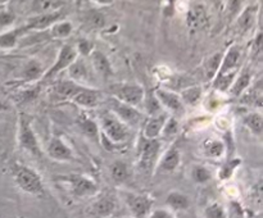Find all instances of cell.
I'll return each instance as SVG.
<instances>
[{
  "mask_svg": "<svg viewBox=\"0 0 263 218\" xmlns=\"http://www.w3.org/2000/svg\"><path fill=\"white\" fill-rule=\"evenodd\" d=\"M94 49L95 48L94 45H92V43L87 40V38H80V40L77 41L76 50L79 56H81V58H87Z\"/></svg>",
  "mask_w": 263,
  "mask_h": 218,
  "instance_id": "obj_41",
  "label": "cell"
},
{
  "mask_svg": "<svg viewBox=\"0 0 263 218\" xmlns=\"http://www.w3.org/2000/svg\"><path fill=\"white\" fill-rule=\"evenodd\" d=\"M110 94H112L110 96L116 97L125 104L140 108L145 96V89L139 84L123 82V84H116L115 86H112Z\"/></svg>",
  "mask_w": 263,
  "mask_h": 218,
  "instance_id": "obj_8",
  "label": "cell"
},
{
  "mask_svg": "<svg viewBox=\"0 0 263 218\" xmlns=\"http://www.w3.org/2000/svg\"><path fill=\"white\" fill-rule=\"evenodd\" d=\"M141 105L144 107V113H145L146 117H148V115H154L163 112V108H162L161 103H159L158 99H157L153 90H152L151 92L145 91V96H144V100L143 103H141Z\"/></svg>",
  "mask_w": 263,
  "mask_h": 218,
  "instance_id": "obj_34",
  "label": "cell"
},
{
  "mask_svg": "<svg viewBox=\"0 0 263 218\" xmlns=\"http://www.w3.org/2000/svg\"><path fill=\"white\" fill-rule=\"evenodd\" d=\"M79 126L81 132L84 133L86 137H89L90 140L99 143L100 130L97 121L92 120L91 117H87V115L82 114V117L79 118Z\"/></svg>",
  "mask_w": 263,
  "mask_h": 218,
  "instance_id": "obj_26",
  "label": "cell"
},
{
  "mask_svg": "<svg viewBox=\"0 0 263 218\" xmlns=\"http://www.w3.org/2000/svg\"><path fill=\"white\" fill-rule=\"evenodd\" d=\"M253 81V76L249 69H240L234 78L233 84H231L230 89H229L228 94L233 97H239L249 86L252 85Z\"/></svg>",
  "mask_w": 263,
  "mask_h": 218,
  "instance_id": "obj_22",
  "label": "cell"
},
{
  "mask_svg": "<svg viewBox=\"0 0 263 218\" xmlns=\"http://www.w3.org/2000/svg\"><path fill=\"white\" fill-rule=\"evenodd\" d=\"M46 31H49L50 37L58 38V40H64V38H68L72 35V32H73V25L69 21L59 19L58 22L51 25Z\"/></svg>",
  "mask_w": 263,
  "mask_h": 218,
  "instance_id": "obj_28",
  "label": "cell"
},
{
  "mask_svg": "<svg viewBox=\"0 0 263 218\" xmlns=\"http://www.w3.org/2000/svg\"><path fill=\"white\" fill-rule=\"evenodd\" d=\"M15 22V14L7 8L5 5H3L0 8V32L5 30H9L13 26V23Z\"/></svg>",
  "mask_w": 263,
  "mask_h": 218,
  "instance_id": "obj_38",
  "label": "cell"
},
{
  "mask_svg": "<svg viewBox=\"0 0 263 218\" xmlns=\"http://www.w3.org/2000/svg\"><path fill=\"white\" fill-rule=\"evenodd\" d=\"M49 158L57 162H71L73 161V151L66 144V141L59 136H53L50 137L46 148Z\"/></svg>",
  "mask_w": 263,
  "mask_h": 218,
  "instance_id": "obj_15",
  "label": "cell"
},
{
  "mask_svg": "<svg viewBox=\"0 0 263 218\" xmlns=\"http://www.w3.org/2000/svg\"><path fill=\"white\" fill-rule=\"evenodd\" d=\"M110 176L116 184H123L130 179V167L125 161H115L110 164Z\"/></svg>",
  "mask_w": 263,
  "mask_h": 218,
  "instance_id": "obj_31",
  "label": "cell"
},
{
  "mask_svg": "<svg viewBox=\"0 0 263 218\" xmlns=\"http://www.w3.org/2000/svg\"><path fill=\"white\" fill-rule=\"evenodd\" d=\"M117 208V200L112 194H102L90 207V213L97 217H109Z\"/></svg>",
  "mask_w": 263,
  "mask_h": 218,
  "instance_id": "obj_18",
  "label": "cell"
},
{
  "mask_svg": "<svg viewBox=\"0 0 263 218\" xmlns=\"http://www.w3.org/2000/svg\"><path fill=\"white\" fill-rule=\"evenodd\" d=\"M107 103L108 110H110L113 114L117 115V117L120 118L122 122H125L130 128L139 127V126L141 127V126H143L146 115L143 110H140V108L125 104V103L120 102V100H117L113 96H109Z\"/></svg>",
  "mask_w": 263,
  "mask_h": 218,
  "instance_id": "obj_6",
  "label": "cell"
},
{
  "mask_svg": "<svg viewBox=\"0 0 263 218\" xmlns=\"http://www.w3.org/2000/svg\"><path fill=\"white\" fill-rule=\"evenodd\" d=\"M168 113L161 112L158 114L148 115L143 123V130H141V135L146 138H159L161 137L162 130L166 123L167 118H168Z\"/></svg>",
  "mask_w": 263,
  "mask_h": 218,
  "instance_id": "obj_16",
  "label": "cell"
},
{
  "mask_svg": "<svg viewBox=\"0 0 263 218\" xmlns=\"http://www.w3.org/2000/svg\"><path fill=\"white\" fill-rule=\"evenodd\" d=\"M99 141L107 150L125 145L131 137V128L110 110H104L99 117Z\"/></svg>",
  "mask_w": 263,
  "mask_h": 218,
  "instance_id": "obj_1",
  "label": "cell"
},
{
  "mask_svg": "<svg viewBox=\"0 0 263 218\" xmlns=\"http://www.w3.org/2000/svg\"><path fill=\"white\" fill-rule=\"evenodd\" d=\"M239 102L243 103V104L248 105V107H256V108H262L263 104V90L261 86V82L254 85L253 87L251 86L238 97Z\"/></svg>",
  "mask_w": 263,
  "mask_h": 218,
  "instance_id": "obj_23",
  "label": "cell"
},
{
  "mask_svg": "<svg viewBox=\"0 0 263 218\" xmlns=\"http://www.w3.org/2000/svg\"><path fill=\"white\" fill-rule=\"evenodd\" d=\"M162 141L159 138H146L143 135L138 140V162L139 167L144 171H152L157 164L161 154Z\"/></svg>",
  "mask_w": 263,
  "mask_h": 218,
  "instance_id": "obj_5",
  "label": "cell"
},
{
  "mask_svg": "<svg viewBox=\"0 0 263 218\" xmlns=\"http://www.w3.org/2000/svg\"><path fill=\"white\" fill-rule=\"evenodd\" d=\"M89 64L94 73L103 80H108L113 74V67L108 56L103 51L94 49L87 56Z\"/></svg>",
  "mask_w": 263,
  "mask_h": 218,
  "instance_id": "obj_14",
  "label": "cell"
},
{
  "mask_svg": "<svg viewBox=\"0 0 263 218\" xmlns=\"http://www.w3.org/2000/svg\"><path fill=\"white\" fill-rule=\"evenodd\" d=\"M63 0H32L31 12L33 14H44V13L61 10Z\"/></svg>",
  "mask_w": 263,
  "mask_h": 218,
  "instance_id": "obj_29",
  "label": "cell"
},
{
  "mask_svg": "<svg viewBox=\"0 0 263 218\" xmlns=\"http://www.w3.org/2000/svg\"><path fill=\"white\" fill-rule=\"evenodd\" d=\"M243 123L249 132L256 136H261L263 132V117L259 112L247 113L243 117Z\"/></svg>",
  "mask_w": 263,
  "mask_h": 218,
  "instance_id": "obj_33",
  "label": "cell"
},
{
  "mask_svg": "<svg viewBox=\"0 0 263 218\" xmlns=\"http://www.w3.org/2000/svg\"><path fill=\"white\" fill-rule=\"evenodd\" d=\"M203 214H204V218H228V212H226L225 207L217 202L207 205Z\"/></svg>",
  "mask_w": 263,
  "mask_h": 218,
  "instance_id": "obj_39",
  "label": "cell"
},
{
  "mask_svg": "<svg viewBox=\"0 0 263 218\" xmlns=\"http://www.w3.org/2000/svg\"><path fill=\"white\" fill-rule=\"evenodd\" d=\"M23 37V33L21 27L9 28L3 32H0V49L3 50H12L17 46L18 41Z\"/></svg>",
  "mask_w": 263,
  "mask_h": 218,
  "instance_id": "obj_25",
  "label": "cell"
},
{
  "mask_svg": "<svg viewBox=\"0 0 263 218\" xmlns=\"http://www.w3.org/2000/svg\"><path fill=\"white\" fill-rule=\"evenodd\" d=\"M181 163V151L176 144H172L163 153V155L158 159L159 169L164 172H174L179 168Z\"/></svg>",
  "mask_w": 263,
  "mask_h": 218,
  "instance_id": "obj_19",
  "label": "cell"
},
{
  "mask_svg": "<svg viewBox=\"0 0 263 218\" xmlns=\"http://www.w3.org/2000/svg\"><path fill=\"white\" fill-rule=\"evenodd\" d=\"M203 153L208 158L217 159L225 154L226 146L225 143L222 140H218V138H208L203 143Z\"/></svg>",
  "mask_w": 263,
  "mask_h": 218,
  "instance_id": "obj_30",
  "label": "cell"
},
{
  "mask_svg": "<svg viewBox=\"0 0 263 218\" xmlns=\"http://www.w3.org/2000/svg\"><path fill=\"white\" fill-rule=\"evenodd\" d=\"M146 218H175V215L166 208H158V209H152Z\"/></svg>",
  "mask_w": 263,
  "mask_h": 218,
  "instance_id": "obj_42",
  "label": "cell"
},
{
  "mask_svg": "<svg viewBox=\"0 0 263 218\" xmlns=\"http://www.w3.org/2000/svg\"><path fill=\"white\" fill-rule=\"evenodd\" d=\"M10 173L15 185L28 195L36 197H43L45 195V187H44L43 179L40 174L26 164L15 162L10 167Z\"/></svg>",
  "mask_w": 263,
  "mask_h": 218,
  "instance_id": "obj_2",
  "label": "cell"
},
{
  "mask_svg": "<svg viewBox=\"0 0 263 218\" xmlns=\"http://www.w3.org/2000/svg\"><path fill=\"white\" fill-rule=\"evenodd\" d=\"M8 109H9V107H8L5 103L0 102V112H5V110H8Z\"/></svg>",
  "mask_w": 263,
  "mask_h": 218,
  "instance_id": "obj_45",
  "label": "cell"
},
{
  "mask_svg": "<svg viewBox=\"0 0 263 218\" xmlns=\"http://www.w3.org/2000/svg\"><path fill=\"white\" fill-rule=\"evenodd\" d=\"M122 218H131V217H122Z\"/></svg>",
  "mask_w": 263,
  "mask_h": 218,
  "instance_id": "obj_47",
  "label": "cell"
},
{
  "mask_svg": "<svg viewBox=\"0 0 263 218\" xmlns=\"http://www.w3.org/2000/svg\"><path fill=\"white\" fill-rule=\"evenodd\" d=\"M241 56H243V50H241L240 46L231 45L225 53H222V59H221L220 67H218L216 76L238 73L240 71Z\"/></svg>",
  "mask_w": 263,
  "mask_h": 218,
  "instance_id": "obj_12",
  "label": "cell"
},
{
  "mask_svg": "<svg viewBox=\"0 0 263 218\" xmlns=\"http://www.w3.org/2000/svg\"><path fill=\"white\" fill-rule=\"evenodd\" d=\"M166 204L174 210H186L190 207V199L184 192L171 191L167 195Z\"/></svg>",
  "mask_w": 263,
  "mask_h": 218,
  "instance_id": "obj_32",
  "label": "cell"
},
{
  "mask_svg": "<svg viewBox=\"0 0 263 218\" xmlns=\"http://www.w3.org/2000/svg\"><path fill=\"white\" fill-rule=\"evenodd\" d=\"M77 56H79V54H77L76 46L71 45V44H64V45H62L61 49H59L55 61L53 62V64H51L48 69H45V72H44L43 76H41L39 84L45 81H50L54 77L58 76L59 73H62L63 71H67V68L76 61Z\"/></svg>",
  "mask_w": 263,
  "mask_h": 218,
  "instance_id": "obj_7",
  "label": "cell"
},
{
  "mask_svg": "<svg viewBox=\"0 0 263 218\" xmlns=\"http://www.w3.org/2000/svg\"><path fill=\"white\" fill-rule=\"evenodd\" d=\"M179 131H180L179 120H177V117H175V115L170 114L168 118H167L166 123H164L163 126L161 137H164V138L174 137V136H176L177 133H179Z\"/></svg>",
  "mask_w": 263,
  "mask_h": 218,
  "instance_id": "obj_36",
  "label": "cell"
},
{
  "mask_svg": "<svg viewBox=\"0 0 263 218\" xmlns=\"http://www.w3.org/2000/svg\"><path fill=\"white\" fill-rule=\"evenodd\" d=\"M104 100V95L99 89L94 86H81L76 91V94L71 97L69 103L82 108L85 110H91L99 107Z\"/></svg>",
  "mask_w": 263,
  "mask_h": 218,
  "instance_id": "obj_9",
  "label": "cell"
},
{
  "mask_svg": "<svg viewBox=\"0 0 263 218\" xmlns=\"http://www.w3.org/2000/svg\"><path fill=\"white\" fill-rule=\"evenodd\" d=\"M253 50H254V55H257V56L261 55V51H262V35H261V32L257 33L256 38L253 40Z\"/></svg>",
  "mask_w": 263,
  "mask_h": 218,
  "instance_id": "obj_43",
  "label": "cell"
},
{
  "mask_svg": "<svg viewBox=\"0 0 263 218\" xmlns=\"http://www.w3.org/2000/svg\"><path fill=\"white\" fill-rule=\"evenodd\" d=\"M3 5H4V0H0V8H2Z\"/></svg>",
  "mask_w": 263,
  "mask_h": 218,
  "instance_id": "obj_46",
  "label": "cell"
},
{
  "mask_svg": "<svg viewBox=\"0 0 263 218\" xmlns=\"http://www.w3.org/2000/svg\"><path fill=\"white\" fill-rule=\"evenodd\" d=\"M192 179L197 184H205L212 179V172L205 166H194L192 169Z\"/></svg>",
  "mask_w": 263,
  "mask_h": 218,
  "instance_id": "obj_40",
  "label": "cell"
},
{
  "mask_svg": "<svg viewBox=\"0 0 263 218\" xmlns=\"http://www.w3.org/2000/svg\"><path fill=\"white\" fill-rule=\"evenodd\" d=\"M125 202L133 218H146L153 209L154 204V199L151 195L140 192H126Z\"/></svg>",
  "mask_w": 263,
  "mask_h": 218,
  "instance_id": "obj_10",
  "label": "cell"
},
{
  "mask_svg": "<svg viewBox=\"0 0 263 218\" xmlns=\"http://www.w3.org/2000/svg\"><path fill=\"white\" fill-rule=\"evenodd\" d=\"M257 15H258V5H248L240 12V14L236 17L235 25L239 32L241 35H246L253 31L257 22Z\"/></svg>",
  "mask_w": 263,
  "mask_h": 218,
  "instance_id": "obj_17",
  "label": "cell"
},
{
  "mask_svg": "<svg viewBox=\"0 0 263 218\" xmlns=\"http://www.w3.org/2000/svg\"><path fill=\"white\" fill-rule=\"evenodd\" d=\"M179 95L185 107H197L203 99V89L198 85H190L184 87Z\"/></svg>",
  "mask_w": 263,
  "mask_h": 218,
  "instance_id": "obj_24",
  "label": "cell"
},
{
  "mask_svg": "<svg viewBox=\"0 0 263 218\" xmlns=\"http://www.w3.org/2000/svg\"><path fill=\"white\" fill-rule=\"evenodd\" d=\"M58 181L63 182L66 185L69 194L77 199H84V197L94 196L98 194V185L90 177L85 174L69 173L64 176H58Z\"/></svg>",
  "mask_w": 263,
  "mask_h": 218,
  "instance_id": "obj_4",
  "label": "cell"
},
{
  "mask_svg": "<svg viewBox=\"0 0 263 218\" xmlns=\"http://www.w3.org/2000/svg\"><path fill=\"white\" fill-rule=\"evenodd\" d=\"M81 86L80 84H76L72 80H62V81L57 82L53 87H51V95L55 97L57 100H62V102H69L71 97L76 94L79 87Z\"/></svg>",
  "mask_w": 263,
  "mask_h": 218,
  "instance_id": "obj_20",
  "label": "cell"
},
{
  "mask_svg": "<svg viewBox=\"0 0 263 218\" xmlns=\"http://www.w3.org/2000/svg\"><path fill=\"white\" fill-rule=\"evenodd\" d=\"M221 59H222V53H215L213 55H211L207 61L203 64V72H204V77L208 81H212L213 77L216 76L218 71V67H220Z\"/></svg>",
  "mask_w": 263,
  "mask_h": 218,
  "instance_id": "obj_35",
  "label": "cell"
},
{
  "mask_svg": "<svg viewBox=\"0 0 263 218\" xmlns=\"http://www.w3.org/2000/svg\"><path fill=\"white\" fill-rule=\"evenodd\" d=\"M240 164H241V159L239 158L229 159V161L221 167L220 172H218V177H220V180H223V181H225V180L230 179Z\"/></svg>",
  "mask_w": 263,
  "mask_h": 218,
  "instance_id": "obj_37",
  "label": "cell"
},
{
  "mask_svg": "<svg viewBox=\"0 0 263 218\" xmlns=\"http://www.w3.org/2000/svg\"><path fill=\"white\" fill-rule=\"evenodd\" d=\"M208 15L202 5H194L189 9L186 22L192 28H202L207 25Z\"/></svg>",
  "mask_w": 263,
  "mask_h": 218,
  "instance_id": "obj_27",
  "label": "cell"
},
{
  "mask_svg": "<svg viewBox=\"0 0 263 218\" xmlns=\"http://www.w3.org/2000/svg\"><path fill=\"white\" fill-rule=\"evenodd\" d=\"M45 72L43 64L37 61V59H30L27 61V63L23 66L22 71H21V78L20 82L25 84H31V82L40 81L41 76Z\"/></svg>",
  "mask_w": 263,
  "mask_h": 218,
  "instance_id": "obj_21",
  "label": "cell"
},
{
  "mask_svg": "<svg viewBox=\"0 0 263 218\" xmlns=\"http://www.w3.org/2000/svg\"><path fill=\"white\" fill-rule=\"evenodd\" d=\"M87 2H91V3H94V4L99 5V7H103V5L113 4V2H115V0H87Z\"/></svg>",
  "mask_w": 263,
  "mask_h": 218,
  "instance_id": "obj_44",
  "label": "cell"
},
{
  "mask_svg": "<svg viewBox=\"0 0 263 218\" xmlns=\"http://www.w3.org/2000/svg\"><path fill=\"white\" fill-rule=\"evenodd\" d=\"M67 71H68L69 74L68 78L74 81L76 84L84 85V86H94V84H92L94 76L91 74V72L94 71H92L91 67H90V64L87 63L85 58L77 56L76 61L67 68Z\"/></svg>",
  "mask_w": 263,
  "mask_h": 218,
  "instance_id": "obj_13",
  "label": "cell"
},
{
  "mask_svg": "<svg viewBox=\"0 0 263 218\" xmlns=\"http://www.w3.org/2000/svg\"><path fill=\"white\" fill-rule=\"evenodd\" d=\"M153 91L156 94L158 102L161 103L164 112H167L171 115H175V117H179V115L184 114L185 108L186 107L184 105L181 97H180V95L177 92L168 89H164V87H157Z\"/></svg>",
  "mask_w": 263,
  "mask_h": 218,
  "instance_id": "obj_11",
  "label": "cell"
},
{
  "mask_svg": "<svg viewBox=\"0 0 263 218\" xmlns=\"http://www.w3.org/2000/svg\"><path fill=\"white\" fill-rule=\"evenodd\" d=\"M17 143L22 150L27 151L31 155L36 156V158L43 156V149H41L37 136H36L35 130L32 127L31 118L25 113H20V115H18Z\"/></svg>",
  "mask_w": 263,
  "mask_h": 218,
  "instance_id": "obj_3",
  "label": "cell"
}]
</instances>
